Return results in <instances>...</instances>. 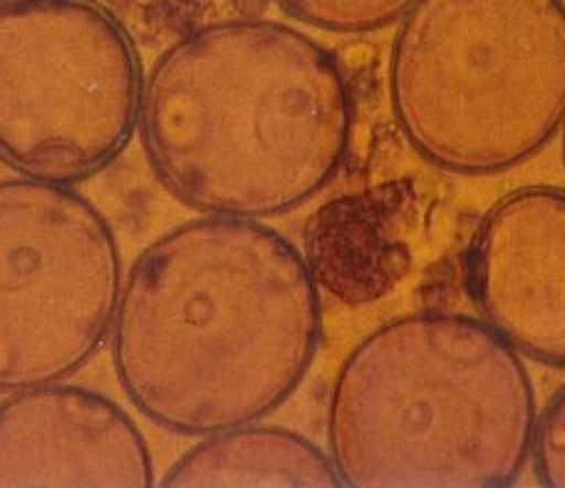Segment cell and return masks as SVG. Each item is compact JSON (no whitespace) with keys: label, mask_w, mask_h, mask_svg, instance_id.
<instances>
[{"label":"cell","mask_w":565,"mask_h":488,"mask_svg":"<svg viewBox=\"0 0 565 488\" xmlns=\"http://www.w3.org/2000/svg\"><path fill=\"white\" fill-rule=\"evenodd\" d=\"M531 466L541 486L565 488V384L539 414L531 444Z\"/></svg>","instance_id":"11"},{"label":"cell","mask_w":565,"mask_h":488,"mask_svg":"<svg viewBox=\"0 0 565 488\" xmlns=\"http://www.w3.org/2000/svg\"><path fill=\"white\" fill-rule=\"evenodd\" d=\"M320 330L302 253L254 219L206 216L141 251L109 335L137 410L174 434L209 436L286 404L316 360Z\"/></svg>","instance_id":"1"},{"label":"cell","mask_w":565,"mask_h":488,"mask_svg":"<svg viewBox=\"0 0 565 488\" xmlns=\"http://www.w3.org/2000/svg\"><path fill=\"white\" fill-rule=\"evenodd\" d=\"M139 55L97 0H0V161L70 184L99 174L139 125Z\"/></svg>","instance_id":"5"},{"label":"cell","mask_w":565,"mask_h":488,"mask_svg":"<svg viewBox=\"0 0 565 488\" xmlns=\"http://www.w3.org/2000/svg\"><path fill=\"white\" fill-rule=\"evenodd\" d=\"M536 420L521 354L481 318L427 310L348 354L328 446L350 488H507L531 459Z\"/></svg>","instance_id":"3"},{"label":"cell","mask_w":565,"mask_h":488,"mask_svg":"<svg viewBox=\"0 0 565 488\" xmlns=\"http://www.w3.org/2000/svg\"><path fill=\"white\" fill-rule=\"evenodd\" d=\"M563 167H565V121H563Z\"/></svg>","instance_id":"12"},{"label":"cell","mask_w":565,"mask_h":488,"mask_svg":"<svg viewBox=\"0 0 565 488\" xmlns=\"http://www.w3.org/2000/svg\"><path fill=\"white\" fill-rule=\"evenodd\" d=\"M481 320L519 354L565 370V191L523 187L483 213L463 258Z\"/></svg>","instance_id":"7"},{"label":"cell","mask_w":565,"mask_h":488,"mask_svg":"<svg viewBox=\"0 0 565 488\" xmlns=\"http://www.w3.org/2000/svg\"><path fill=\"white\" fill-rule=\"evenodd\" d=\"M149 446L107 396L67 384L0 402V488H147Z\"/></svg>","instance_id":"8"},{"label":"cell","mask_w":565,"mask_h":488,"mask_svg":"<svg viewBox=\"0 0 565 488\" xmlns=\"http://www.w3.org/2000/svg\"><path fill=\"white\" fill-rule=\"evenodd\" d=\"M139 137L171 197L211 216H280L348 155L352 99L326 47L276 20L228 18L167 47L145 75Z\"/></svg>","instance_id":"2"},{"label":"cell","mask_w":565,"mask_h":488,"mask_svg":"<svg viewBox=\"0 0 565 488\" xmlns=\"http://www.w3.org/2000/svg\"><path fill=\"white\" fill-rule=\"evenodd\" d=\"M387 87L429 165L459 177L519 167L565 121V0H415Z\"/></svg>","instance_id":"4"},{"label":"cell","mask_w":565,"mask_h":488,"mask_svg":"<svg viewBox=\"0 0 565 488\" xmlns=\"http://www.w3.org/2000/svg\"><path fill=\"white\" fill-rule=\"evenodd\" d=\"M274 3L316 30L340 35H365L402 20L415 0H274Z\"/></svg>","instance_id":"10"},{"label":"cell","mask_w":565,"mask_h":488,"mask_svg":"<svg viewBox=\"0 0 565 488\" xmlns=\"http://www.w3.org/2000/svg\"><path fill=\"white\" fill-rule=\"evenodd\" d=\"M169 488H340L330 454L278 426H236L201 439L169 466Z\"/></svg>","instance_id":"9"},{"label":"cell","mask_w":565,"mask_h":488,"mask_svg":"<svg viewBox=\"0 0 565 488\" xmlns=\"http://www.w3.org/2000/svg\"><path fill=\"white\" fill-rule=\"evenodd\" d=\"M122 258L103 213L67 184L0 181V392L43 388L113 330Z\"/></svg>","instance_id":"6"}]
</instances>
